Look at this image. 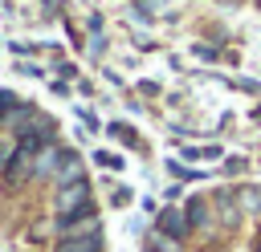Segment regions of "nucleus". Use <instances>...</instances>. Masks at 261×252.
<instances>
[{
  "mask_svg": "<svg viewBox=\"0 0 261 252\" xmlns=\"http://www.w3.org/2000/svg\"><path fill=\"white\" fill-rule=\"evenodd\" d=\"M53 207H57V215H73V211H86V207H94V203H90V183H86V179H77V183H65V187H57V195H53Z\"/></svg>",
  "mask_w": 261,
  "mask_h": 252,
  "instance_id": "nucleus-1",
  "label": "nucleus"
},
{
  "mask_svg": "<svg viewBox=\"0 0 261 252\" xmlns=\"http://www.w3.org/2000/svg\"><path fill=\"white\" fill-rule=\"evenodd\" d=\"M33 163H37V150H24V146L16 142V154H12V159H8V167L0 171V175H4V183H8V187H20V183L33 175Z\"/></svg>",
  "mask_w": 261,
  "mask_h": 252,
  "instance_id": "nucleus-2",
  "label": "nucleus"
},
{
  "mask_svg": "<svg viewBox=\"0 0 261 252\" xmlns=\"http://www.w3.org/2000/svg\"><path fill=\"white\" fill-rule=\"evenodd\" d=\"M155 228H159L167 240H184V236L192 232V228H188V215H184L179 207H163V211H159V219H155Z\"/></svg>",
  "mask_w": 261,
  "mask_h": 252,
  "instance_id": "nucleus-3",
  "label": "nucleus"
},
{
  "mask_svg": "<svg viewBox=\"0 0 261 252\" xmlns=\"http://www.w3.org/2000/svg\"><path fill=\"white\" fill-rule=\"evenodd\" d=\"M57 187H65V183H77V179H86L82 175V159L73 154V150H61V163H57Z\"/></svg>",
  "mask_w": 261,
  "mask_h": 252,
  "instance_id": "nucleus-4",
  "label": "nucleus"
},
{
  "mask_svg": "<svg viewBox=\"0 0 261 252\" xmlns=\"http://www.w3.org/2000/svg\"><path fill=\"white\" fill-rule=\"evenodd\" d=\"M53 252H102V236H61Z\"/></svg>",
  "mask_w": 261,
  "mask_h": 252,
  "instance_id": "nucleus-5",
  "label": "nucleus"
},
{
  "mask_svg": "<svg viewBox=\"0 0 261 252\" xmlns=\"http://www.w3.org/2000/svg\"><path fill=\"white\" fill-rule=\"evenodd\" d=\"M57 163H61V150H57V146H45V150L37 154V163H33V175H37V179L57 175Z\"/></svg>",
  "mask_w": 261,
  "mask_h": 252,
  "instance_id": "nucleus-6",
  "label": "nucleus"
},
{
  "mask_svg": "<svg viewBox=\"0 0 261 252\" xmlns=\"http://www.w3.org/2000/svg\"><path fill=\"white\" fill-rule=\"evenodd\" d=\"M184 215H188V228H204V224H208V207H204V199H188Z\"/></svg>",
  "mask_w": 261,
  "mask_h": 252,
  "instance_id": "nucleus-7",
  "label": "nucleus"
},
{
  "mask_svg": "<svg viewBox=\"0 0 261 252\" xmlns=\"http://www.w3.org/2000/svg\"><path fill=\"white\" fill-rule=\"evenodd\" d=\"M237 199H241V211H261V187H249Z\"/></svg>",
  "mask_w": 261,
  "mask_h": 252,
  "instance_id": "nucleus-8",
  "label": "nucleus"
},
{
  "mask_svg": "<svg viewBox=\"0 0 261 252\" xmlns=\"http://www.w3.org/2000/svg\"><path fill=\"white\" fill-rule=\"evenodd\" d=\"M16 106H20V102H16V93L0 89V118H12V114H16Z\"/></svg>",
  "mask_w": 261,
  "mask_h": 252,
  "instance_id": "nucleus-9",
  "label": "nucleus"
},
{
  "mask_svg": "<svg viewBox=\"0 0 261 252\" xmlns=\"http://www.w3.org/2000/svg\"><path fill=\"white\" fill-rule=\"evenodd\" d=\"M220 211H224V224H228V228H237V219H241V215H237V207H232V199H228V195H220Z\"/></svg>",
  "mask_w": 261,
  "mask_h": 252,
  "instance_id": "nucleus-10",
  "label": "nucleus"
},
{
  "mask_svg": "<svg viewBox=\"0 0 261 252\" xmlns=\"http://www.w3.org/2000/svg\"><path fill=\"white\" fill-rule=\"evenodd\" d=\"M94 163H102V167H114V171L122 167V159H118V154H110V150H98V154H94Z\"/></svg>",
  "mask_w": 261,
  "mask_h": 252,
  "instance_id": "nucleus-11",
  "label": "nucleus"
},
{
  "mask_svg": "<svg viewBox=\"0 0 261 252\" xmlns=\"http://www.w3.org/2000/svg\"><path fill=\"white\" fill-rule=\"evenodd\" d=\"M110 134H118V138H126V142H135V130H130V126H122V122H114V126H110Z\"/></svg>",
  "mask_w": 261,
  "mask_h": 252,
  "instance_id": "nucleus-12",
  "label": "nucleus"
},
{
  "mask_svg": "<svg viewBox=\"0 0 261 252\" xmlns=\"http://www.w3.org/2000/svg\"><path fill=\"white\" fill-rule=\"evenodd\" d=\"M253 252H261V236H257V244H253Z\"/></svg>",
  "mask_w": 261,
  "mask_h": 252,
  "instance_id": "nucleus-13",
  "label": "nucleus"
},
{
  "mask_svg": "<svg viewBox=\"0 0 261 252\" xmlns=\"http://www.w3.org/2000/svg\"><path fill=\"white\" fill-rule=\"evenodd\" d=\"M147 252H151V248H147Z\"/></svg>",
  "mask_w": 261,
  "mask_h": 252,
  "instance_id": "nucleus-14",
  "label": "nucleus"
}]
</instances>
